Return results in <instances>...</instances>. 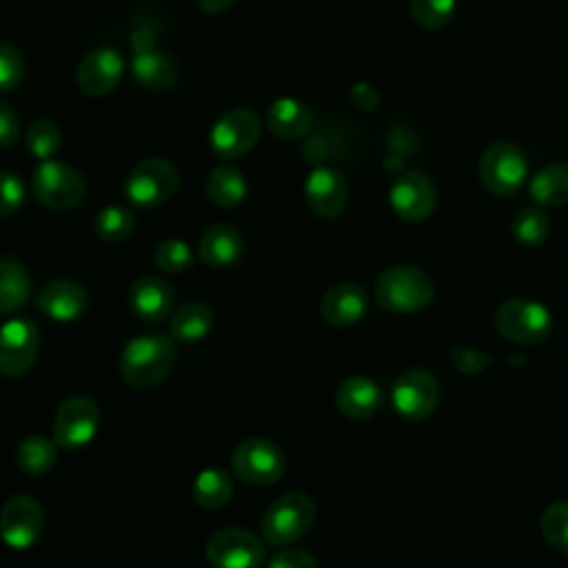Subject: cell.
<instances>
[{"mask_svg": "<svg viewBox=\"0 0 568 568\" xmlns=\"http://www.w3.org/2000/svg\"><path fill=\"white\" fill-rule=\"evenodd\" d=\"M315 521V501L300 490L280 495L264 513L260 530L273 546H288L302 539Z\"/></svg>", "mask_w": 568, "mask_h": 568, "instance_id": "3957f363", "label": "cell"}, {"mask_svg": "<svg viewBox=\"0 0 568 568\" xmlns=\"http://www.w3.org/2000/svg\"><path fill=\"white\" fill-rule=\"evenodd\" d=\"M550 217L541 206H524L521 211L515 213L510 231L513 237L524 244V246H539L548 240L550 235Z\"/></svg>", "mask_w": 568, "mask_h": 568, "instance_id": "4dcf8cb0", "label": "cell"}, {"mask_svg": "<svg viewBox=\"0 0 568 568\" xmlns=\"http://www.w3.org/2000/svg\"><path fill=\"white\" fill-rule=\"evenodd\" d=\"M268 568H317V564L311 552L300 548H286L271 559Z\"/></svg>", "mask_w": 568, "mask_h": 568, "instance_id": "60d3db41", "label": "cell"}, {"mask_svg": "<svg viewBox=\"0 0 568 568\" xmlns=\"http://www.w3.org/2000/svg\"><path fill=\"white\" fill-rule=\"evenodd\" d=\"M495 328L510 342L539 344L550 335L552 317L539 302L513 297L495 311Z\"/></svg>", "mask_w": 568, "mask_h": 568, "instance_id": "52a82bcc", "label": "cell"}, {"mask_svg": "<svg viewBox=\"0 0 568 568\" xmlns=\"http://www.w3.org/2000/svg\"><path fill=\"white\" fill-rule=\"evenodd\" d=\"M206 197L220 206V209H233L237 206L246 195V180L244 175L229 164L215 166L204 184Z\"/></svg>", "mask_w": 568, "mask_h": 568, "instance_id": "484cf974", "label": "cell"}, {"mask_svg": "<svg viewBox=\"0 0 568 568\" xmlns=\"http://www.w3.org/2000/svg\"><path fill=\"white\" fill-rule=\"evenodd\" d=\"M366 308H368L366 291L355 282H342L331 286L320 302V313L324 322L335 328L353 326L364 317Z\"/></svg>", "mask_w": 568, "mask_h": 568, "instance_id": "ac0fdd59", "label": "cell"}, {"mask_svg": "<svg viewBox=\"0 0 568 568\" xmlns=\"http://www.w3.org/2000/svg\"><path fill=\"white\" fill-rule=\"evenodd\" d=\"M129 304L133 313L144 322H162L173 306L171 286L155 275H142L131 284Z\"/></svg>", "mask_w": 568, "mask_h": 568, "instance_id": "ffe728a7", "label": "cell"}, {"mask_svg": "<svg viewBox=\"0 0 568 568\" xmlns=\"http://www.w3.org/2000/svg\"><path fill=\"white\" fill-rule=\"evenodd\" d=\"M308 209L322 220H335L348 204V184L333 166H317L304 184Z\"/></svg>", "mask_w": 568, "mask_h": 568, "instance_id": "2e32d148", "label": "cell"}, {"mask_svg": "<svg viewBox=\"0 0 568 568\" xmlns=\"http://www.w3.org/2000/svg\"><path fill=\"white\" fill-rule=\"evenodd\" d=\"M206 559L213 568H260L264 561L262 541L246 528H222L206 541Z\"/></svg>", "mask_w": 568, "mask_h": 568, "instance_id": "8fae6325", "label": "cell"}, {"mask_svg": "<svg viewBox=\"0 0 568 568\" xmlns=\"http://www.w3.org/2000/svg\"><path fill=\"white\" fill-rule=\"evenodd\" d=\"M31 291L27 268L13 257H0V315L18 311Z\"/></svg>", "mask_w": 568, "mask_h": 568, "instance_id": "4316f807", "label": "cell"}, {"mask_svg": "<svg viewBox=\"0 0 568 568\" xmlns=\"http://www.w3.org/2000/svg\"><path fill=\"white\" fill-rule=\"evenodd\" d=\"M388 202L397 217L417 224L430 217V213L435 211L437 191L428 175L419 171H404L393 180L388 189Z\"/></svg>", "mask_w": 568, "mask_h": 568, "instance_id": "4fadbf2b", "label": "cell"}, {"mask_svg": "<svg viewBox=\"0 0 568 568\" xmlns=\"http://www.w3.org/2000/svg\"><path fill=\"white\" fill-rule=\"evenodd\" d=\"M477 175L488 193L513 195L528 180V160L515 142L495 140L479 155Z\"/></svg>", "mask_w": 568, "mask_h": 568, "instance_id": "277c9868", "label": "cell"}, {"mask_svg": "<svg viewBox=\"0 0 568 568\" xmlns=\"http://www.w3.org/2000/svg\"><path fill=\"white\" fill-rule=\"evenodd\" d=\"M62 146V131L53 120L40 118L27 129V149L38 160H51Z\"/></svg>", "mask_w": 568, "mask_h": 568, "instance_id": "836d02e7", "label": "cell"}, {"mask_svg": "<svg viewBox=\"0 0 568 568\" xmlns=\"http://www.w3.org/2000/svg\"><path fill=\"white\" fill-rule=\"evenodd\" d=\"M242 233L231 224H213L200 237V260L213 268L229 266L242 255Z\"/></svg>", "mask_w": 568, "mask_h": 568, "instance_id": "603a6c76", "label": "cell"}, {"mask_svg": "<svg viewBox=\"0 0 568 568\" xmlns=\"http://www.w3.org/2000/svg\"><path fill=\"white\" fill-rule=\"evenodd\" d=\"M40 331L31 320L13 317L0 326V375L20 377L38 359Z\"/></svg>", "mask_w": 568, "mask_h": 568, "instance_id": "7c38bea8", "label": "cell"}, {"mask_svg": "<svg viewBox=\"0 0 568 568\" xmlns=\"http://www.w3.org/2000/svg\"><path fill=\"white\" fill-rule=\"evenodd\" d=\"M528 193L537 206L568 204V164L552 162L541 166L528 184Z\"/></svg>", "mask_w": 568, "mask_h": 568, "instance_id": "d4e9b609", "label": "cell"}, {"mask_svg": "<svg viewBox=\"0 0 568 568\" xmlns=\"http://www.w3.org/2000/svg\"><path fill=\"white\" fill-rule=\"evenodd\" d=\"M435 297L430 275L417 266L395 264L379 273L375 282V300L382 308L393 313L424 311Z\"/></svg>", "mask_w": 568, "mask_h": 568, "instance_id": "7a4b0ae2", "label": "cell"}, {"mask_svg": "<svg viewBox=\"0 0 568 568\" xmlns=\"http://www.w3.org/2000/svg\"><path fill=\"white\" fill-rule=\"evenodd\" d=\"M408 11L417 27L437 31L453 20L457 11V0H410Z\"/></svg>", "mask_w": 568, "mask_h": 568, "instance_id": "1f68e13d", "label": "cell"}, {"mask_svg": "<svg viewBox=\"0 0 568 568\" xmlns=\"http://www.w3.org/2000/svg\"><path fill=\"white\" fill-rule=\"evenodd\" d=\"M541 535L552 548L568 552V501H555L544 510Z\"/></svg>", "mask_w": 568, "mask_h": 568, "instance_id": "e575fe53", "label": "cell"}, {"mask_svg": "<svg viewBox=\"0 0 568 568\" xmlns=\"http://www.w3.org/2000/svg\"><path fill=\"white\" fill-rule=\"evenodd\" d=\"M335 404L348 419H368L382 406V390L373 379L353 375L337 386Z\"/></svg>", "mask_w": 568, "mask_h": 568, "instance_id": "44dd1931", "label": "cell"}, {"mask_svg": "<svg viewBox=\"0 0 568 568\" xmlns=\"http://www.w3.org/2000/svg\"><path fill=\"white\" fill-rule=\"evenodd\" d=\"M122 71H124V62L120 53L109 47H100L84 53L75 71V82L82 93L98 98L115 89V84L122 78Z\"/></svg>", "mask_w": 568, "mask_h": 568, "instance_id": "e0dca14e", "label": "cell"}, {"mask_svg": "<svg viewBox=\"0 0 568 568\" xmlns=\"http://www.w3.org/2000/svg\"><path fill=\"white\" fill-rule=\"evenodd\" d=\"M44 530V510L38 499L29 495H16L4 501L0 513V537L11 548L33 546Z\"/></svg>", "mask_w": 568, "mask_h": 568, "instance_id": "9a60e30c", "label": "cell"}, {"mask_svg": "<svg viewBox=\"0 0 568 568\" xmlns=\"http://www.w3.org/2000/svg\"><path fill=\"white\" fill-rule=\"evenodd\" d=\"M135 226V217L124 206H104L95 215V233L104 242H122Z\"/></svg>", "mask_w": 568, "mask_h": 568, "instance_id": "d6a6232c", "label": "cell"}, {"mask_svg": "<svg viewBox=\"0 0 568 568\" xmlns=\"http://www.w3.org/2000/svg\"><path fill=\"white\" fill-rule=\"evenodd\" d=\"M131 73L144 89L166 91L178 80V64L171 55L158 49H146V51H135L131 60Z\"/></svg>", "mask_w": 568, "mask_h": 568, "instance_id": "cb8c5ba5", "label": "cell"}, {"mask_svg": "<svg viewBox=\"0 0 568 568\" xmlns=\"http://www.w3.org/2000/svg\"><path fill=\"white\" fill-rule=\"evenodd\" d=\"M213 326V313L206 304L191 302L178 308L171 317V335L178 342H200Z\"/></svg>", "mask_w": 568, "mask_h": 568, "instance_id": "f546056e", "label": "cell"}, {"mask_svg": "<svg viewBox=\"0 0 568 568\" xmlns=\"http://www.w3.org/2000/svg\"><path fill=\"white\" fill-rule=\"evenodd\" d=\"M450 357H453V364L464 373H479V371H484L493 364L488 355H484L479 351H473L468 346H455L450 351Z\"/></svg>", "mask_w": 568, "mask_h": 568, "instance_id": "f35d334b", "label": "cell"}, {"mask_svg": "<svg viewBox=\"0 0 568 568\" xmlns=\"http://www.w3.org/2000/svg\"><path fill=\"white\" fill-rule=\"evenodd\" d=\"M231 466L242 481L253 486H271L282 479L286 457L275 442L266 437H246L235 446Z\"/></svg>", "mask_w": 568, "mask_h": 568, "instance_id": "8992f818", "label": "cell"}, {"mask_svg": "<svg viewBox=\"0 0 568 568\" xmlns=\"http://www.w3.org/2000/svg\"><path fill=\"white\" fill-rule=\"evenodd\" d=\"M175 364V344L164 335H138L120 355V375L133 388H151L164 382Z\"/></svg>", "mask_w": 568, "mask_h": 568, "instance_id": "6da1fadb", "label": "cell"}, {"mask_svg": "<svg viewBox=\"0 0 568 568\" xmlns=\"http://www.w3.org/2000/svg\"><path fill=\"white\" fill-rule=\"evenodd\" d=\"M442 388L437 377L426 368H408L404 371L390 390V399L395 410L410 422H422L435 413L439 406Z\"/></svg>", "mask_w": 568, "mask_h": 568, "instance_id": "9c48e42d", "label": "cell"}, {"mask_svg": "<svg viewBox=\"0 0 568 568\" xmlns=\"http://www.w3.org/2000/svg\"><path fill=\"white\" fill-rule=\"evenodd\" d=\"M31 191L42 206L69 211L84 200L87 184L73 166L58 160H42L31 175Z\"/></svg>", "mask_w": 568, "mask_h": 568, "instance_id": "5b68a950", "label": "cell"}, {"mask_svg": "<svg viewBox=\"0 0 568 568\" xmlns=\"http://www.w3.org/2000/svg\"><path fill=\"white\" fill-rule=\"evenodd\" d=\"M351 102L359 111H375L379 106L382 98H379V91L371 82H357L351 87Z\"/></svg>", "mask_w": 568, "mask_h": 568, "instance_id": "b9f144b4", "label": "cell"}, {"mask_svg": "<svg viewBox=\"0 0 568 568\" xmlns=\"http://www.w3.org/2000/svg\"><path fill=\"white\" fill-rule=\"evenodd\" d=\"M58 444L44 435H29L18 444L16 464L29 475H44L58 459Z\"/></svg>", "mask_w": 568, "mask_h": 568, "instance_id": "f1b7e54d", "label": "cell"}, {"mask_svg": "<svg viewBox=\"0 0 568 568\" xmlns=\"http://www.w3.org/2000/svg\"><path fill=\"white\" fill-rule=\"evenodd\" d=\"M24 78V60L20 51L0 40V91H13Z\"/></svg>", "mask_w": 568, "mask_h": 568, "instance_id": "8d00e7d4", "label": "cell"}, {"mask_svg": "<svg viewBox=\"0 0 568 568\" xmlns=\"http://www.w3.org/2000/svg\"><path fill=\"white\" fill-rule=\"evenodd\" d=\"M315 115L308 104L295 98H280L266 113V124L280 140H302L311 133Z\"/></svg>", "mask_w": 568, "mask_h": 568, "instance_id": "7402d4cb", "label": "cell"}, {"mask_svg": "<svg viewBox=\"0 0 568 568\" xmlns=\"http://www.w3.org/2000/svg\"><path fill=\"white\" fill-rule=\"evenodd\" d=\"M89 306V293L73 280H53L38 293V308L58 322H71L84 315Z\"/></svg>", "mask_w": 568, "mask_h": 568, "instance_id": "d6986e66", "label": "cell"}, {"mask_svg": "<svg viewBox=\"0 0 568 568\" xmlns=\"http://www.w3.org/2000/svg\"><path fill=\"white\" fill-rule=\"evenodd\" d=\"M200 2V9L209 16H217L222 11H226L235 0H197Z\"/></svg>", "mask_w": 568, "mask_h": 568, "instance_id": "7bdbcfd3", "label": "cell"}, {"mask_svg": "<svg viewBox=\"0 0 568 568\" xmlns=\"http://www.w3.org/2000/svg\"><path fill=\"white\" fill-rule=\"evenodd\" d=\"M24 202V184L16 173L0 171V215L18 211Z\"/></svg>", "mask_w": 568, "mask_h": 568, "instance_id": "74e56055", "label": "cell"}, {"mask_svg": "<svg viewBox=\"0 0 568 568\" xmlns=\"http://www.w3.org/2000/svg\"><path fill=\"white\" fill-rule=\"evenodd\" d=\"M260 138V118L244 106L226 111L211 129V146L215 155L235 160L248 153Z\"/></svg>", "mask_w": 568, "mask_h": 568, "instance_id": "5bb4252c", "label": "cell"}, {"mask_svg": "<svg viewBox=\"0 0 568 568\" xmlns=\"http://www.w3.org/2000/svg\"><path fill=\"white\" fill-rule=\"evenodd\" d=\"M100 426V408L87 395L64 399L53 417V442L64 450L87 446Z\"/></svg>", "mask_w": 568, "mask_h": 568, "instance_id": "30bf717a", "label": "cell"}, {"mask_svg": "<svg viewBox=\"0 0 568 568\" xmlns=\"http://www.w3.org/2000/svg\"><path fill=\"white\" fill-rule=\"evenodd\" d=\"M20 138V118L11 104L0 100V146H11Z\"/></svg>", "mask_w": 568, "mask_h": 568, "instance_id": "ab89813d", "label": "cell"}, {"mask_svg": "<svg viewBox=\"0 0 568 568\" xmlns=\"http://www.w3.org/2000/svg\"><path fill=\"white\" fill-rule=\"evenodd\" d=\"M180 184L178 169L164 158L140 160L126 178L124 193L131 204L140 209H153L166 202Z\"/></svg>", "mask_w": 568, "mask_h": 568, "instance_id": "ba28073f", "label": "cell"}, {"mask_svg": "<svg viewBox=\"0 0 568 568\" xmlns=\"http://www.w3.org/2000/svg\"><path fill=\"white\" fill-rule=\"evenodd\" d=\"M233 497V479L220 468L202 470L193 481V499L206 510L224 508Z\"/></svg>", "mask_w": 568, "mask_h": 568, "instance_id": "83f0119b", "label": "cell"}, {"mask_svg": "<svg viewBox=\"0 0 568 568\" xmlns=\"http://www.w3.org/2000/svg\"><path fill=\"white\" fill-rule=\"evenodd\" d=\"M155 264L164 273H182V271L191 268L193 253H191L189 244H184L182 240L169 237L155 246Z\"/></svg>", "mask_w": 568, "mask_h": 568, "instance_id": "d590c367", "label": "cell"}]
</instances>
